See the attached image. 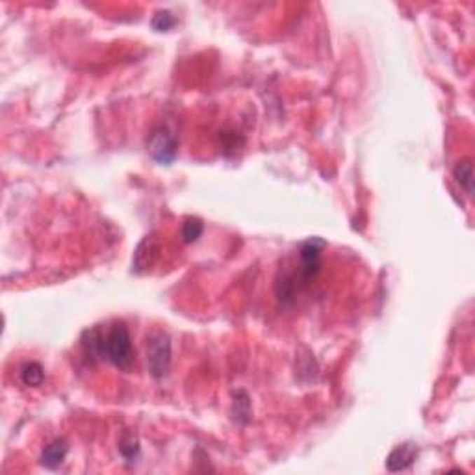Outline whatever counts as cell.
<instances>
[{"instance_id":"1","label":"cell","mask_w":475,"mask_h":475,"mask_svg":"<svg viewBox=\"0 0 475 475\" xmlns=\"http://www.w3.org/2000/svg\"><path fill=\"white\" fill-rule=\"evenodd\" d=\"M82 345L90 357L106 360L111 366H116L117 370H132L136 357H134L132 338H130L127 323H111L104 331L101 327L90 329L84 333Z\"/></svg>"},{"instance_id":"2","label":"cell","mask_w":475,"mask_h":475,"mask_svg":"<svg viewBox=\"0 0 475 475\" xmlns=\"http://www.w3.org/2000/svg\"><path fill=\"white\" fill-rule=\"evenodd\" d=\"M325 240L322 238H310L299 247V264L297 270H286L284 273L294 280L297 291L301 286H306L308 282L316 279V275L322 270V253L325 249Z\"/></svg>"},{"instance_id":"3","label":"cell","mask_w":475,"mask_h":475,"mask_svg":"<svg viewBox=\"0 0 475 475\" xmlns=\"http://www.w3.org/2000/svg\"><path fill=\"white\" fill-rule=\"evenodd\" d=\"M171 338L165 331H153L147 338V368L154 379H164L170 373L171 360Z\"/></svg>"},{"instance_id":"4","label":"cell","mask_w":475,"mask_h":475,"mask_svg":"<svg viewBox=\"0 0 475 475\" xmlns=\"http://www.w3.org/2000/svg\"><path fill=\"white\" fill-rule=\"evenodd\" d=\"M147 151L158 164H173L174 158H177V153H179V142H177V136H174L173 130L170 127H165V125H160V127L154 128L147 139Z\"/></svg>"},{"instance_id":"5","label":"cell","mask_w":475,"mask_h":475,"mask_svg":"<svg viewBox=\"0 0 475 475\" xmlns=\"http://www.w3.org/2000/svg\"><path fill=\"white\" fill-rule=\"evenodd\" d=\"M418 459V446L414 442L399 443L392 449L390 455L386 457V470L396 474V471L408 470Z\"/></svg>"},{"instance_id":"6","label":"cell","mask_w":475,"mask_h":475,"mask_svg":"<svg viewBox=\"0 0 475 475\" xmlns=\"http://www.w3.org/2000/svg\"><path fill=\"white\" fill-rule=\"evenodd\" d=\"M67 453H69L67 440L56 439L48 443V446H45L39 460H41V464L45 466V468H48V470H56V468H60V466L64 464Z\"/></svg>"},{"instance_id":"7","label":"cell","mask_w":475,"mask_h":475,"mask_svg":"<svg viewBox=\"0 0 475 475\" xmlns=\"http://www.w3.org/2000/svg\"><path fill=\"white\" fill-rule=\"evenodd\" d=\"M154 259H156V243L153 238H145L139 245H137L136 253H134L132 260V270L136 273H143L153 266Z\"/></svg>"},{"instance_id":"8","label":"cell","mask_w":475,"mask_h":475,"mask_svg":"<svg viewBox=\"0 0 475 475\" xmlns=\"http://www.w3.org/2000/svg\"><path fill=\"white\" fill-rule=\"evenodd\" d=\"M453 177L460 188H464L468 195H474V164L470 158H464L457 162L453 167Z\"/></svg>"},{"instance_id":"9","label":"cell","mask_w":475,"mask_h":475,"mask_svg":"<svg viewBox=\"0 0 475 475\" xmlns=\"http://www.w3.org/2000/svg\"><path fill=\"white\" fill-rule=\"evenodd\" d=\"M233 420L240 425H245L251 420V397L245 390H238L234 394V401H233Z\"/></svg>"},{"instance_id":"10","label":"cell","mask_w":475,"mask_h":475,"mask_svg":"<svg viewBox=\"0 0 475 475\" xmlns=\"http://www.w3.org/2000/svg\"><path fill=\"white\" fill-rule=\"evenodd\" d=\"M19 375H21L22 385L32 386V388L41 386L43 380H45V370H43V366L39 362H27V364H22Z\"/></svg>"},{"instance_id":"11","label":"cell","mask_w":475,"mask_h":475,"mask_svg":"<svg viewBox=\"0 0 475 475\" xmlns=\"http://www.w3.org/2000/svg\"><path fill=\"white\" fill-rule=\"evenodd\" d=\"M205 233V223L199 217H186L180 228V236L184 243H195Z\"/></svg>"},{"instance_id":"12","label":"cell","mask_w":475,"mask_h":475,"mask_svg":"<svg viewBox=\"0 0 475 475\" xmlns=\"http://www.w3.org/2000/svg\"><path fill=\"white\" fill-rule=\"evenodd\" d=\"M119 453H121L123 459L128 460V462H132V460H136L137 457H139V453H142V446H139V440H137L136 434L132 433L123 434L121 440H119Z\"/></svg>"},{"instance_id":"13","label":"cell","mask_w":475,"mask_h":475,"mask_svg":"<svg viewBox=\"0 0 475 475\" xmlns=\"http://www.w3.org/2000/svg\"><path fill=\"white\" fill-rule=\"evenodd\" d=\"M177 22H179V19H177V15H174L173 11L160 10L154 13L151 25H153V28L156 32H170L171 28H174Z\"/></svg>"}]
</instances>
